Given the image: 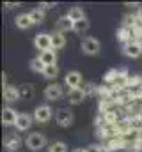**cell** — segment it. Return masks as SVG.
<instances>
[{
	"instance_id": "obj_1",
	"label": "cell",
	"mask_w": 142,
	"mask_h": 152,
	"mask_svg": "<svg viewBox=\"0 0 142 152\" xmlns=\"http://www.w3.org/2000/svg\"><path fill=\"white\" fill-rule=\"evenodd\" d=\"M46 136L43 134V133H30L27 138H25V145H27V149H30V151H41L44 145H46Z\"/></svg>"
},
{
	"instance_id": "obj_2",
	"label": "cell",
	"mask_w": 142,
	"mask_h": 152,
	"mask_svg": "<svg viewBox=\"0 0 142 152\" xmlns=\"http://www.w3.org/2000/svg\"><path fill=\"white\" fill-rule=\"evenodd\" d=\"M80 50L84 55H98L101 50V44L96 37H85L80 44Z\"/></svg>"
},
{
	"instance_id": "obj_3",
	"label": "cell",
	"mask_w": 142,
	"mask_h": 152,
	"mask_svg": "<svg viewBox=\"0 0 142 152\" xmlns=\"http://www.w3.org/2000/svg\"><path fill=\"white\" fill-rule=\"evenodd\" d=\"M123 53L128 58H137L142 55V44L139 41H130V42L123 44Z\"/></svg>"
},
{
	"instance_id": "obj_4",
	"label": "cell",
	"mask_w": 142,
	"mask_h": 152,
	"mask_svg": "<svg viewBox=\"0 0 142 152\" xmlns=\"http://www.w3.org/2000/svg\"><path fill=\"white\" fill-rule=\"evenodd\" d=\"M62 96H64V90L59 83H50L44 88V99L46 101H59Z\"/></svg>"
},
{
	"instance_id": "obj_5",
	"label": "cell",
	"mask_w": 142,
	"mask_h": 152,
	"mask_svg": "<svg viewBox=\"0 0 142 152\" xmlns=\"http://www.w3.org/2000/svg\"><path fill=\"white\" fill-rule=\"evenodd\" d=\"M55 120H57V124L61 127H70L71 124H73V120H75V115L71 113V110L62 108V110L55 112Z\"/></svg>"
},
{
	"instance_id": "obj_6",
	"label": "cell",
	"mask_w": 142,
	"mask_h": 152,
	"mask_svg": "<svg viewBox=\"0 0 142 152\" xmlns=\"http://www.w3.org/2000/svg\"><path fill=\"white\" fill-rule=\"evenodd\" d=\"M34 46L41 53L46 51V50H52V34H44V32L37 34L34 37Z\"/></svg>"
},
{
	"instance_id": "obj_7",
	"label": "cell",
	"mask_w": 142,
	"mask_h": 152,
	"mask_svg": "<svg viewBox=\"0 0 142 152\" xmlns=\"http://www.w3.org/2000/svg\"><path fill=\"white\" fill-rule=\"evenodd\" d=\"M52 108L46 106V104H39L37 108L34 110V120L39 122V124H46L50 118H52Z\"/></svg>"
},
{
	"instance_id": "obj_8",
	"label": "cell",
	"mask_w": 142,
	"mask_h": 152,
	"mask_svg": "<svg viewBox=\"0 0 142 152\" xmlns=\"http://www.w3.org/2000/svg\"><path fill=\"white\" fill-rule=\"evenodd\" d=\"M64 81H66V85L70 87V90H75V88H82V81H84V78H82V73L80 71H70L66 78H64Z\"/></svg>"
},
{
	"instance_id": "obj_9",
	"label": "cell",
	"mask_w": 142,
	"mask_h": 152,
	"mask_svg": "<svg viewBox=\"0 0 142 152\" xmlns=\"http://www.w3.org/2000/svg\"><path fill=\"white\" fill-rule=\"evenodd\" d=\"M20 145H21V140H20L18 134H7L4 138V147L9 152H16L20 149Z\"/></svg>"
},
{
	"instance_id": "obj_10",
	"label": "cell",
	"mask_w": 142,
	"mask_h": 152,
	"mask_svg": "<svg viewBox=\"0 0 142 152\" xmlns=\"http://www.w3.org/2000/svg\"><path fill=\"white\" fill-rule=\"evenodd\" d=\"M2 94H4V101L5 103H14V101L20 99V88L14 87V85H7Z\"/></svg>"
},
{
	"instance_id": "obj_11",
	"label": "cell",
	"mask_w": 142,
	"mask_h": 152,
	"mask_svg": "<svg viewBox=\"0 0 142 152\" xmlns=\"http://www.w3.org/2000/svg\"><path fill=\"white\" fill-rule=\"evenodd\" d=\"M55 27H57V32L64 34V32H71V30H73L75 23H73V21L70 20V16H68V14H64V16H61V18L57 20Z\"/></svg>"
},
{
	"instance_id": "obj_12",
	"label": "cell",
	"mask_w": 142,
	"mask_h": 152,
	"mask_svg": "<svg viewBox=\"0 0 142 152\" xmlns=\"http://www.w3.org/2000/svg\"><path fill=\"white\" fill-rule=\"evenodd\" d=\"M85 97H87V94H85L84 88H75V90H70V92H68V101H70V104H82Z\"/></svg>"
},
{
	"instance_id": "obj_13",
	"label": "cell",
	"mask_w": 142,
	"mask_h": 152,
	"mask_svg": "<svg viewBox=\"0 0 142 152\" xmlns=\"http://www.w3.org/2000/svg\"><path fill=\"white\" fill-rule=\"evenodd\" d=\"M18 120V113L13 108H4L2 110V124L4 126H16Z\"/></svg>"
},
{
	"instance_id": "obj_14",
	"label": "cell",
	"mask_w": 142,
	"mask_h": 152,
	"mask_svg": "<svg viewBox=\"0 0 142 152\" xmlns=\"http://www.w3.org/2000/svg\"><path fill=\"white\" fill-rule=\"evenodd\" d=\"M14 23H16V27H18V28H21V30H27L29 27H32V25H34V21H32V18H30V14H29V12L18 14V16L14 18Z\"/></svg>"
},
{
	"instance_id": "obj_15",
	"label": "cell",
	"mask_w": 142,
	"mask_h": 152,
	"mask_svg": "<svg viewBox=\"0 0 142 152\" xmlns=\"http://www.w3.org/2000/svg\"><path fill=\"white\" fill-rule=\"evenodd\" d=\"M32 126V117L29 113H18V120H16V129L18 131H27Z\"/></svg>"
},
{
	"instance_id": "obj_16",
	"label": "cell",
	"mask_w": 142,
	"mask_h": 152,
	"mask_svg": "<svg viewBox=\"0 0 142 152\" xmlns=\"http://www.w3.org/2000/svg\"><path fill=\"white\" fill-rule=\"evenodd\" d=\"M39 58L44 66H53L57 62V55H55V50H46L43 53H39Z\"/></svg>"
},
{
	"instance_id": "obj_17",
	"label": "cell",
	"mask_w": 142,
	"mask_h": 152,
	"mask_svg": "<svg viewBox=\"0 0 142 152\" xmlns=\"http://www.w3.org/2000/svg\"><path fill=\"white\" fill-rule=\"evenodd\" d=\"M20 99H25V101H30L34 97V87L30 83H21L20 87Z\"/></svg>"
},
{
	"instance_id": "obj_18",
	"label": "cell",
	"mask_w": 142,
	"mask_h": 152,
	"mask_svg": "<svg viewBox=\"0 0 142 152\" xmlns=\"http://www.w3.org/2000/svg\"><path fill=\"white\" fill-rule=\"evenodd\" d=\"M66 46V36L61 32H53L52 34V50H62Z\"/></svg>"
},
{
	"instance_id": "obj_19",
	"label": "cell",
	"mask_w": 142,
	"mask_h": 152,
	"mask_svg": "<svg viewBox=\"0 0 142 152\" xmlns=\"http://www.w3.org/2000/svg\"><path fill=\"white\" fill-rule=\"evenodd\" d=\"M117 39H119L123 44H126V42L133 41V30H132V28H128V27H121V28L117 30Z\"/></svg>"
},
{
	"instance_id": "obj_20",
	"label": "cell",
	"mask_w": 142,
	"mask_h": 152,
	"mask_svg": "<svg viewBox=\"0 0 142 152\" xmlns=\"http://www.w3.org/2000/svg\"><path fill=\"white\" fill-rule=\"evenodd\" d=\"M68 16H70V20L73 21V23H76V21H80V20H84V18H85V12H84V9H82V7H70Z\"/></svg>"
},
{
	"instance_id": "obj_21",
	"label": "cell",
	"mask_w": 142,
	"mask_h": 152,
	"mask_svg": "<svg viewBox=\"0 0 142 152\" xmlns=\"http://www.w3.org/2000/svg\"><path fill=\"white\" fill-rule=\"evenodd\" d=\"M89 27H91V21H89L87 18H84V20H80V21L75 23L73 32H76V34H85V32L89 30Z\"/></svg>"
},
{
	"instance_id": "obj_22",
	"label": "cell",
	"mask_w": 142,
	"mask_h": 152,
	"mask_svg": "<svg viewBox=\"0 0 142 152\" xmlns=\"http://www.w3.org/2000/svg\"><path fill=\"white\" fill-rule=\"evenodd\" d=\"M117 78H119V71L117 69H108L105 73V76H103V81L106 85H114L117 81Z\"/></svg>"
},
{
	"instance_id": "obj_23",
	"label": "cell",
	"mask_w": 142,
	"mask_h": 152,
	"mask_svg": "<svg viewBox=\"0 0 142 152\" xmlns=\"http://www.w3.org/2000/svg\"><path fill=\"white\" fill-rule=\"evenodd\" d=\"M59 75V67H57V64H53V66H46V69H44V73L43 76L46 78V80H50V81H53L55 78Z\"/></svg>"
},
{
	"instance_id": "obj_24",
	"label": "cell",
	"mask_w": 142,
	"mask_h": 152,
	"mask_svg": "<svg viewBox=\"0 0 142 152\" xmlns=\"http://www.w3.org/2000/svg\"><path fill=\"white\" fill-rule=\"evenodd\" d=\"M30 69H32L34 73H41V75H43V73H44V69H46V66L41 62V58H39V57H36V58L30 60Z\"/></svg>"
},
{
	"instance_id": "obj_25",
	"label": "cell",
	"mask_w": 142,
	"mask_h": 152,
	"mask_svg": "<svg viewBox=\"0 0 142 152\" xmlns=\"http://www.w3.org/2000/svg\"><path fill=\"white\" fill-rule=\"evenodd\" d=\"M29 14H30L32 21H34V25H36V23H41V21L44 20V11H43V9H39V7L32 9V11H30Z\"/></svg>"
},
{
	"instance_id": "obj_26",
	"label": "cell",
	"mask_w": 142,
	"mask_h": 152,
	"mask_svg": "<svg viewBox=\"0 0 142 152\" xmlns=\"http://www.w3.org/2000/svg\"><path fill=\"white\" fill-rule=\"evenodd\" d=\"M48 152H68V145L64 142H53L48 147Z\"/></svg>"
},
{
	"instance_id": "obj_27",
	"label": "cell",
	"mask_w": 142,
	"mask_h": 152,
	"mask_svg": "<svg viewBox=\"0 0 142 152\" xmlns=\"http://www.w3.org/2000/svg\"><path fill=\"white\" fill-rule=\"evenodd\" d=\"M84 90H85V94L87 96H94V94H100V87L98 85H94V83H87L85 87H82Z\"/></svg>"
},
{
	"instance_id": "obj_28",
	"label": "cell",
	"mask_w": 142,
	"mask_h": 152,
	"mask_svg": "<svg viewBox=\"0 0 142 152\" xmlns=\"http://www.w3.org/2000/svg\"><path fill=\"white\" fill-rule=\"evenodd\" d=\"M85 152H105L103 151V145H98V143H92L89 147H85Z\"/></svg>"
},
{
	"instance_id": "obj_29",
	"label": "cell",
	"mask_w": 142,
	"mask_h": 152,
	"mask_svg": "<svg viewBox=\"0 0 142 152\" xmlns=\"http://www.w3.org/2000/svg\"><path fill=\"white\" fill-rule=\"evenodd\" d=\"M37 7L43 9V11H44V9H52V7H55V2H48V4H46V2H41Z\"/></svg>"
},
{
	"instance_id": "obj_30",
	"label": "cell",
	"mask_w": 142,
	"mask_h": 152,
	"mask_svg": "<svg viewBox=\"0 0 142 152\" xmlns=\"http://www.w3.org/2000/svg\"><path fill=\"white\" fill-rule=\"evenodd\" d=\"M5 7L7 9H13V7H20V4L18 2H5Z\"/></svg>"
},
{
	"instance_id": "obj_31",
	"label": "cell",
	"mask_w": 142,
	"mask_h": 152,
	"mask_svg": "<svg viewBox=\"0 0 142 152\" xmlns=\"http://www.w3.org/2000/svg\"><path fill=\"white\" fill-rule=\"evenodd\" d=\"M2 87H4V88L7 87V75H5V73H2Z\"/></svg>"
},
{
	"instance_id": "obj_32",
	"label": "cell",
	"mask_w": 142,
	"mask_h": 152,
	"mask_svg": "<svg viewBox=\"0 0 142 152\" xmlns=\"http://www.w3.org/2000/svg\"><path fill=\"white\" fill-rule=\"evenodd\" d=\"M73 152H85V149H73Z\"/></svg>"
}]
</instances>
